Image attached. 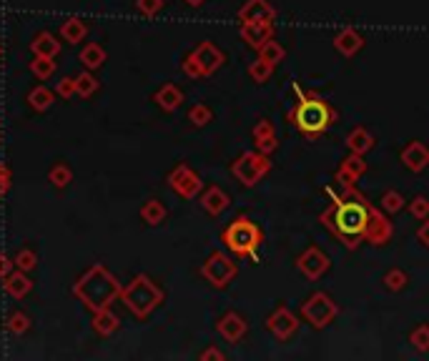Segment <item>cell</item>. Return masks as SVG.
<instances>
[{
  "label": "cell",
  "instance_id": "1",
  "mask_svg": "<svg viewBox=\"0 0 429 361\" xmlns=\"http://www.w3.org/2000/svg\"><path fill=\"white\" fill-rule=\"evenodd\" d=\"M121 291H123L121 289V283L116 281L101 264H95L93 269H88L83 276H81V281L76 283L73 294L83 301L90 311H98V309L111 306V304L121 296Z\"/></svg>",
  "mask_w": 429,
  "mask_h": 361
},
{
  "label": "cell",
  "instance_id": "2",
  "mask_svg": "<svg viewBox=\"0 0 429 361\" xmlns=\"http://www.w3.org/2000/svg\"><path fill=\"white\" fill-rule=\"evenodd\" d=\"M297 93L301 101L294 108L292 120L299 126V131L306 133V136H319L322 131H327L332 126V120L336 118V113L324 101H319V98H304V93H301L299 85H297Z\"/></svg>",
  "mask_w": 429,
  "mask_h": 361
},
{
  "label": "cell",
  "instance_id": "3",
  "mask_svg": "<svg viewBox=\"0 0 429 361\" xmlns=\"http://www.w3.org/2000/svg\"><path fill=\"white\" fill-rule=\"evenodd\" d=\"M121 301H123L128 311L138 319H146L158 304L163 301V291L151 281L149 276H136L123 291H121Z\"/></svg>",
  "mask_w": 429,
  "mask_h": 361
},
{
  "label": "cell",
  "instance_id": "4",
  "mask_svg": "<svg viewBox=\"0 0 429 361\" xmlns=\"http://www.w3.org/2000/svg\"><path fill=\"white\" fill-rule=\"evenodd\" d=\"M224 243L236 256H257V248L261 243V229L254 221H249V218H236L224 231Z\"/></svg>",
  "mask_w": 429,
  "mask_h": 361
},
{
  "label": "cell",
  "instance_id": "5",
  "mask_svg": "<svg viewBox=\"0 0 429 361\" xmlns=\"http://www.w3.org/2000/svg\"><path fill=\"white\" fill-rule=\"evenodd\" d=\"M332 218H334V229L339 231L341 236H346V239H349V236L357 239V236H362V234L369 236L372 211L367 208V206L354 204V201H349V204H339Z\"/></svg>",
  "mask_w": 429,
  "mask_h": 361
},
{
  "label": "cell",
  "instance_id": "6",
  "mask_svg": "<svg viewBox=\"0 0 429 361\" xmlns=\"http://www.w3.org/2000/svg\"><path fill=\"white\" fill-rule=\"evenodd\" d=\"M268 169H271V163H268V156L261 153V150H257V153H241L231 166L233 176H236L246 188L257 186L259 180L268 174Z\"/></svg>",
  "mask_w": 429,
  "mask_h": 361
},
{
  "label": "cell",
  "instance_id": "7",
  "mask_svg": "<svg viewBox=\"0 0 429 361\" xmlns=\"http://www.w3.org/2000/svg\"><path fill=\"white\" fill-rule=\"evenodd\" d=\"M301 316H304L314 329H324V326H329L336 316H339V306H336L324 291H316L304 306H301Z\"/></svg>",
  "mask_w": 429,
  "mask_h": 361
},
{
  "label": "cell",
  "instance_id": "8",
  "mask_svg": "<svg viewBox=\"0 0 429 361\" xmlns=\"http://www.w3.org/2000/svg\"><path fill=\"white\" fill-rule=\"evenodd\" d=\"M201 276L206 278L211 286H216V289H224V286H229V283L233 281V276H236V264L229 259L226 253L214 251L209 259L203 261Z\"/></svg>",
  "mask_w": 429,
  "mask_h": 361
},
{
  "label": "cell",
  "instance_id": "9",
  "mask_svg": "<svg viewBox=\"0 0 429 361\" xmlns=\"http://www.w3.org/2000/svg\"><path fill=\"white\" fill-rule=\"evenodd\" d=\"M168 186L179 193L181 199H196L198 193H201L203 183H201V178H198V174H193L186 163H179V166L168 174Z\"/></svg>",
  "mask_w": 429,
  "mask_h": 361
},
{
  "label": "cell",
  "instance_id": "10",
  "mask_svg": "<svg viewBox=\"0 0 429 361\" xmlns=\"http://www.w3.org/2000/svg\"><path fill=\"white\" fill-rule=\"evenodd\" d=\"M297 266H299V271H301V274L309 278V281H316V278H322L324 274H327L329 259L316 246H311V248H306L301 256H299Z\"/></svg>",
  "mask_w": 429,
  "mask_h": 361
},
{
  "label": "cell",
  "instance_id": "11",
  "mask_svg": "<svg viewBox=\"0 0 429 361\" xmlns=\"http://www.w3.org/2000/svg\"><path fill=\"white\" fill-rule=\"evenodd\" d=\"M266 329L271 331V334H274L276 339L286 341L289 337H294V334H297L299 321H297V316H294V313L289 311V309H286V306H279L274 313H271V316H268Z\"/></svg>",
  "mask_w": 429,
  "mask_h": 361
},
{
  "label": "cell",
  "instance_id": "12",
  "mask_svg": "<svg viewBox=\"0 0 429 361\" xmlns=\"http://www.w3.org/2000/svg\"><path fill=\"white\" fill-rule=\"evenodd\" d=\"M191 53H193V58L198 60L203 76H214V73L224 66V53H221L211 41H201Z\"/></svg>",
  "mask_w": 429,
  "mask_h": 361
},
{
  "label": "cell",
  "instance_id": "13",
  "mask_svg": "<svg viewBox=\"0 0 429 361\" xmlns=\"http://www.w3.org/2000/svg\"><path fill=\"white\" fill-rule=\"evenodd\" d=\"M274 36V25L268 20H251V23H241V38L246 41V45H251L254 50H259L264 43L271 41Z\"/></svg>",
  "mask_w": 429,
  "mask_h": 361
},
{
  "label": "cell",
  "instance_id": "14",
  "mask_svg": "<svg viewBox=\"0 0 429 361\" xmlns=\"http://www.w3.org/2000/svg\"><path fill=\"white\" fill-rule=\"evenodd\" d=\"M216 329H219V334L226 339L229 344H236V341H241V339L246 337V329H249V324H246L244 316H238L236 311H229V313H224V316L219 319Z\"/></svg>",
  "mask_w": 429,
  "mask_h": 361
},
{
  "label": "cell",
  "instance_id": "15",
  "mask_svg": "<svg viewBox=\"0 0 429 361\" xmlns=\"http://www.w3.org/2000/svg\"><path fill=\"white\" fill-rule=\"evenodd\" d=\"M402 163L404 169H409L411 174H422L429 166V148L422 141H411L404 150H402Z\"/></svg>",
  "mask_w": 429,
  "mask_h": 361
},
{
  "label": "cell",
  "instance_id": "16",
  "mask_svg": "<svg viewBox=\"0 0 429 361\" xmlns=\"http://www.w3.org/2000/svg\"><path fill=\"white\" fill-rule=\"evenodd\" d=\"M274 8L268 6L266 0H246L244 8L238 10V20L241 23H251V20H274Z\"/></svg>",
  "mask_w": 429,
  "mask_h": 361
},
{
  "label": "cell",
  "instance_id": "17",
  "mask_svg": "<svg viewBox=\"0 0 429 361\" xmlns=\"http://www.w3.org/2000/svg\"><path fill=\"white\" fill-rule=\"evenodd\" d=\"M3 281H6L3 283V289H6V294L13 296V299H25V296L33 291V281H30V278L25 276V271H20V269L11 271Z\"/></svg>",
  "mask_w": 429,
  "mask_h": 361
},
{
  "label": "cell",
  "instance_id": "18",
  "mask_svg": "<svg viewBox=\"0 0 429 361\" xmlns=\"http://www.w3.org/2000/svg\"><path fill=\"white\" fill-rule=\"evenodd\" d=\"M154 101L158 103V108H161V111H166V113H173V111H176L181 103H184V93H181L179 85L166 83V85H161V88L156 90Z\"/></svg>",
  "mask_w": 429,
  "mask_h": 361
},
{
  "label": "cell",
  "instance_id": "19",
  "mask_svg": "<svg viewBox=\"0 0 429 361\" xmlns=\"http://www.w3.org/2000/svg\"><path fill=\"white\" fill-rule=\"evenodd\" d=\"M334 45H336V50H339L341 55L352 58V55H357L359 50L364 48V38L359 36L354 28H344L339 36L334 38Z\"/></svg>",
  "mask_w": 429,
  "mask_h": 361
},
{
  "label": "cell",
  "instance_id": "20",
  "mask_svg": "<svg viewBox=\"0 0 429 361\" xmlns=\"http://www.w3.org/2000/svg\"><path fill=\"white\" fill-rule=\"evenodd\" d=\"M229 204H231V199H229L219 186H211L209 191L201 196V206L209 216H221V213L229 208Z\"/></svg>",
  "mask_w": 429,
  "mask_h": 361
},
{
  "label": "cell",
  "instance_id": "21",
  "mask_svg": "<svg viewBox=\"0 0 429 361\" xmlns=\"http://www.w3.org/2000/svg\"><path fill=\"white\" fill-rule=\"evenodd\" d=\"M118 326H121V319L108 306L93 311V331L98 337H111V334L118 331Z\"/></svg>",
  "mask_w": 429,
  "mask_h": 361
},
{
  "label": "cell",
  "instance_id": "22",
  "mask_svg": "<svg viewBox=\"0 0 429 361\" xmlns=\"http://www.w3.org/2000/svg\"><path fill=\"white\" fill-rule=\"evenodd\" d=\"M30 50H33V55L55 58V55L60 53V43H58V38H55L53 33L43 30V33H38V36L33 38V43H30Z\"/></svg>",
  "mask_w": 429,
  "mask_h": 361
},
{
  "label": "cell",
  "instance_id": "23",
  "mask_svg": "<svg viewBox=\"0 0 429 361\" xmlns=\"http://www.w3.org/2000/svg\"><path fill=\"white\" fill-rule=\"evenodd\" d=\"M254 141H257V148L261 153H274L276 150V133H274V126L268 123V120H259L257 126H254Z\"/></svg>",
  "mask_w": 429,
  "mask_h": 361
},
{
  "label": "cell",
  "instance_id": "24",
  "mask_svg": "<svg viewBox=\"0 0 429 361\" xmlns=\"http://www.w3.org/2000/svg\"><path fill=\"white\" fill-rule=\"evenodd\" d=\"M346 148L352 150V153H359V156H364V153H369L372 148H374V136H372L367 128H354L349 136H346Z\"/></svg>",
  "mask_w": 429,
  "mask_h": 361
},
{
  "label": "cell",
  "instance_id": "25",
  "mask_svg": "<svg viewBox=\"0 0 429 361\" xmlns=\"http://www.w3.org/2000/svg\"><path fill=\"white\" fill-rule=\"evenodd\" d=\"M86 33H88V25L81 18H66L63 25H60V38L66 43H73V45H78V43L83 41Z\"/></svg>",
  "mask_w": 429,
  "mask_h": 361
},
{
  "label": "cell",
  "instance_id": "26",
  "mask_svg": "<svg viewBox=\"0 0 429 361\" xmlns=\"http://www.w3.org/2000/svg\"><path fill=\"white\" fill-rule=\"evenodd\" d=\"M106 50H103V45H98V43H86L83 48H81V63H83L88 71H95V68H101L103 63H106Z\"/></svg>",
  "mask_w": 429,
  "mask_h": 361
},
{
  "label": "cell",
  "instance_id": "27",
  "mask_svg": "<svg viewBox=\"0 0 429 361\" xmlns=\"http://www.w3.org/2000/svg\"><path fill=\"white\" fill-rule=\"evenodd\" d=\"M53 98H55V93L50 88H46V85H38V88H33L28 93L30 108L38 111V113H43V111L50 108V106H53Z\"/></svg>",
  "mask_w": 429,
  "mask_h": 361
},
{
  "label": "cell",
  "instance_id": "28",
  "mask_svg": "<svg viewBox=\"0 0 429 361\" xmlns=\"http://www.w3.org/2000/svg\"><path fill=\"white\" fill-rule=\"evenodd\" d=\"M166 206L161 204V201H156V199H149L146 204L141 206V218L149 226H158V223H163V218H166Z\"/></svg>",
  "mask_w": 429,
  "mask_h": 361
},
{
  "label": "cell",
  "instance_id": "29",
  "mask_svg": "<svg viewBox=\"0 0 429 361\" xmlns=\"http://www.w3.org/2000/svg\"><path fill=\"white\" fill-rule=\"evenodd\" d=\"M98 78L93 76V71H88L86 68L83 73H78L76 76V96H81V98H90L98 90Z\"/></svg>",
  "mask_w": 429,
  "mask_h": 361
},
{
  "label": "cell",
  "instance_id": "30",
  "mask_svg": "<svg viewBox=\"0 0 429 361\" xmlns=\"http://www.w3.org/2000/svg\"><path fill=\"white\" fill-rule=\"evenodd\" d=\"M30 73H33L38 80H48L55 73V58H43V55H36L33 63H30Z\"/></svg>",
  "mask_w": 429,
  "mask_h": 361
},
{
  "label": "cell",
  "instance_id": "31",
  "mask_svg": "<svg viewBox=\"0 0 429 361\" xmlns=\"http://www.w3.org/2000/svg\"><path fill=\"white\" fill-rule=\"evenodd\" d=\"M284 55H286L284 45H279V43H276L274 38H271L268 43H264L261 48H259V58L266 60V63H271V66L281 63V60H284Z\"/></svg>",
  "mask_w": 429,
  "mask_h": 361
},
{
  "label": "cell",
  "instance_id": "32",
  "mask_svg": "<svg viewBox=\"0 0 429 361\" xmlns=\"http://www.w3.org/2000/svg\"><path fill=\"white\" fill-rule=\"evenodd\" d=\"M271 73H274V66H271V63H266V60H261V58H257L249 66L251 80H254V83H259V85L266 83V80L271 78Z\"/></svg>",
  "mask_w": 429,
  "mask_h": 361
},
{
  "label": "cell",
  "instance_id": "33",
  "mask_svg": "<svg viewBox=\"0 0 429 361\" xmlns=\"http://www.w3.org/2000/svg\"><path fill=\"white\" fill-rule=\"evenodd\" d=\"M189 120L193 123L196 128H203V126H209L211 120H214V111L206 106V103H196L193 108L189 111Z\"/></svg>",
  "mask_w": 429,
  "mask_h": 361
},
{
  "label": "cell",
  "instance_id": "34",
  "mask_svg": "<svg viewBox=\"0 0 429 361\" xmlns=\"http://www.w3.org/2000/svg\"><path fill=\"white\" fill-rule=\"evenodd\" d=\"M48 178H50V183H53L55 188H66L73 178V171H71V166H66V163H55L53 169H50V174H48Z\"/></svg>",
  "mask_w": 429,
  "mask_h": 361
},
{
  "label": "cell",
  "instance_id": "35",
  "mask_svg": "<svg viewBox=\"0 0 429 361\" xmlns=\"http://www.w3.org/2000/svg\"><path fill=\"white\" fill-rule=\"evenodd\" d=\"M13 264H15V269H20V271H33L38 266V256H36V251L33 248H20L18 253H15V259H13Z\"/></svg>",
  "mask_w": 429,
  "mask_h": 361
},
{
  "label": "cell",
  "instance_id": "36",
  "mask_svg": "<svg viewBox=\"0 0 429 361\" xmlns=\"http://www.w3.org/2000/svg\"><path fill=\"white\" fill-rule=\"evenodd\" d=\"M341 169L346 171V174L352 176L354 180L359 178V176L367 174V163H364V156H359V153H352L349 158H344V163H341Z\"/></svg>",
  "mask_w": 429,
  "mask_h": 361
},
{
  "label": "cell",
  "instance_id": "37",
  "mask_svg": "<svg viewBox=\"0 0 429 361\" xmlns=\"http://www.w3.org/2000/svg\"><path fill=\"white\" fill-rule=\"evenodd\" d=\"M381 208L387 211V213H400L402 208H404V204L407 201L402 199V193H397V191H387L384 196H381Z\"/></svg>",
  "mask_w": 429,
  "mask_h": 361
},
{
  "label": "cell",
  "instance_id": "38",
  "mask_svg": "<svg viewBox=\"0 0 429 361\" xmlns=\"http://www.w3.org/2000/svg\"><path fill=\"white\" fill-rule=\"evenodd\" d=\"M409 341L417 351H429V324H422L411 331Z\"/></svg>",
  "mask_w": 429,
  "mask_h": 361
},
{
  "label": "cell",
  "instance_id": "39",
  "mask_svg": "<svg viewBox=\"0 0 429 361\" xmlns=\"http://www.w3.org/2000/svg\"><path fill=\"white\" fill-rule=\"evenodd\" d=\"M28 329H30V319L23 311L11 313V319H8V331H11V334H25Z\"/></svg>",
  "mask_w": 429,
  "mask_h": 361
},
{
  "label": "cell",
  "instance_id": "40",
  "mask_svg": "<svg viewBox=\"0 0 429 361\" xmlns=\"http://www.w3.org/2000/svg\"><path fill=\"white\" fill-rule=\"evenodd\" d=\"M384 286H387L389 291H402L407 286V274L400 269H392L387 276H384Z\"/></svg>",
  "mask_w": 429,
  "mask_h": 361
},
{
  "label": "cell",
  "instance_id": "41",
  "mask_svg": "<svg viewBox=\"0 0 429 361\" xmlns=\"http://www.w3.org/2000/svg\"><path fill=\"white\" fill-rule=\"evenodd\" d=\"M409 213L414 218H419V221H427L429 218V199H424V196H414L409 204Z\"/></svg>",
  "mask_w": 429,
  "mask_h": 361
},
{
  "label": "cell",
  "instance_id": "42",
  "mask_svg": "<svg viewBox=\"0 0 429 361\" xmlns=\"http://www.w3.org/2000/svg\"><path fill=\"white\" fill-rule=\"evenodd\" d=\"M55 96L63 98V101H71V98L76 96V78H71V76L60 78L58 83H55Z\"/></svg>",
  "mask_w": 429,
  "mask_h": 361
},
{
  "label": "cell",
  "instance_id": "43",
  "mask_svg": "<svg viewBox=\"0 0 429 361\" xmlns=\"http://www.w3.org/2000/svg\"><path fill=\"white\" fill-rule=\"evenodd\" d=\"M161 8H163V0H136V10L141 13V15H146V18L158 15Z\"/></svg>",
  "mask_w": 429,
  "mask_h": 361
},
{
  "label": "cell",
  "instance_id": "44",
  "mask_svg": "<svg viewBox=\"0 0 429 361\" xmlns=\"http://www.w3.org/2000/svg\"><path fill=\"white\" fill-rule=\"evenodd\" d=\"M181 68H184V73L189 76V78H203V71H201V66H198V60L193 58V53L186 55Z\"/></svg>",
  "mask_w": 429,
  "mask_h": 361
},
{
  "label": "cell",
  "instance_id": "45",
  "mask_svg": "<svg viewBox=\"0 0 429 361\" xmlns=\"http://www.w3.org/2000/svg\"><path fill=\"white\" fill-rule=\"evenodd\" d=\"M8 186H11V171L6 166H0V196L8 191Z\"/></svg>",
  "mask_w": 429,
  "mask_h": 361
},
{
  "label": "cell",
  "instance_id": "46",
  "mask_svg": "<svg viewBox=\"0 0 429 361\" xmlns=\"http://www.w3.org/2000/svg\"><path fill=\"white\" fill-rule=\"evenodd\" d=\"M13 266H15V264H11V259L0 253V278H6L8 274H11V271H13Z\"/></svg>",
  "mask_w": 429,
  "mask_h": 361
},
{
  "label": "cell",
  "instance_id": "47",
  "mask_svg": "<svg viewBox=\"0 0 429 361\" xmlns=\"http://www.w3.org/2000/svg\"><path fill=\"white\" fill-rule=\"evenodd\" d=\"M417 239L429 248V218H427V223H422V229L417 231Z\"/></svg>",
  "mask_w": 429,
  "mask_h": 361
},
{
  "label": "cell",
  "instance_id": "48",
  "mask_svg": "<svg viewBox=\"0 0 429 361\" xmlns=\"http://www.w3.org/2000/svg\"><path fill=\"white\" fill-rule=\"evenodd\" d=\"M201 359H224V354H221V351L219 349H214V346H211V349H206V351H203V354H201Z\"/></svg>",
  "mask_w": 429,
  "mask_h": 361
},
{
  "label": "cell",
  "instance_id": "49",
  "mask_svg": "<svg viewBox=\"0 0 429 361\" xmlns=\"http://www.w3.org/2000/svg\"><path fill=\"white\" fill-rule=\"evenodd\" d=\"M184 3H189L191 8H201L203 3H206V0H184Z\"/></svg>",
  "mask_w": 429,
  "mask_h": 361
},
{
  "label": "cell",
  "instance_id": "50",
  "mask_svg": "<svg viewBox=\"0 0 429 361\" xmlns=\"http://www.w3.org/2000/svg\"><path fill=\"white\" fill-rule=\"evenodd\" d=\"M0 58H3V43H0Z\"/></svg>",
  "mask_w": 429,
  "mask_h": 361
}]
</instances>
